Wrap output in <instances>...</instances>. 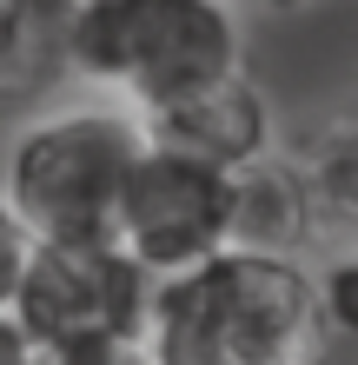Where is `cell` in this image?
<instances>
[{
  "label": "cell",
  "instance_id": "obj_1",
  "mask_svg": "<svg viewBox=\"0 0 358 365\" xmlns=\"http://www.w3.org/2000/svg\"><path fill=\"white\" fill-rule=\"evenodd\" d=\"M312 259L219 246L213 259L153 279L139 365H332Z\"/></svg>",
  "mask_w": 358,
  "mask_h": 365
},
{
  "label": "cell",
  "instance_id": "obj_2",
  "mask_svg": "<svg viewBox=\"0 0 358 365\" xmlns=\"http://www.w3.org/2000/svg\"><path fill=\"white\" fill-rule=\"evenodd\" d=\"M60 60L73 80L153 113L239 73L246 27L233 0H80L60 7Z\"/></svg>",
  "mask_w": 358,
  "mask_h": 365
},
{
  "label": "cell",
  "instance_id": "obj_3",
  "mask_svg": "<svg viewBox=\"0 0 358 365\" xmlns=\"http://www.w3.org/2000/svg\"><path fill=\"white\" fill-rule=\"evenodd\" d=\"M146 146V126L126 100H73L33 113L7 140L0 192L33 240H113L120 186Z\"/></svg>",
  "mask_w": 358,
  "mask_h": 365
},
{
  "label": "cell",
  "instance_id": "obj_4",
  "mask_svg": "<svg viewBox=\"0 0 358 365\" xmlns=\"http://www.w3.org/2000/svg\"><path fill=\"white\" fill-rule=\"evenodd\" d=\"M153 272L113 240H40L14 292V326L40 365H139Z\"/></svg>",
  "mask_w": 358,
  "mask_h": 365
},
{
  "label": "cell",
  "instance_id": "obj_5",
  "mask_svg": "<svg viewBox=\"0 0 358 365\" xmlns=\"http://www.w3.org/2000/svg\"><path fill=\"white\" fill-rule=\"evenodd\" d=\"M226 192H233L226 166L199 160V153H179L166 140H146L126 186H120L113 246L139 272L173 279V272L213 259L226 246Z\"/></svg>",
  "mask_w": 358,
  "mask_h": 365
},
{
  "label": "cell",
  "instance_id": "obj_6",
  "mask_svg": "<svg viewBox=\"0 0 358 365\" xmlns=\"http://www.w3.org/2000/svg\"><path fill=\"white\" fill-rule=\"evenodd\" d=\"M139 126H146V140H166V146H179V153H199V160L226 166V173L279 146L272 100H265V87L246 67L213 80V87H199V93H179V100L153 106V113H139Z\"/></svg>",
  "mask_w": 358,
  "mask_h": 365
},
{
  "label": "cell",
  "instance_id": "obj_7",
  "mask_svg": "<svg viewBox=\"0 0 358 365\" xmlns=\"http://www.w3.org/2000/svg\"><path fill=\"white\" fill-rule=\"evenodd\" d=\"M226 246L279 252V259H305V252H319L312 186H305L299 153L272 146V153L233 166V192H226Z\"/></svg>",
  "mask_w": 358,
  "mask_h": 365
},
{
  "label": "cell",
  "instance_id": "obj_8",
  "mask_svg": "<svg viewBox=\"0 0 358 365\" xmlns=\"http://www.w3.org/2000/svg\"><path fill=\"white\" fill-rule=\"evenodd\" d=\"M305 186H312V226L319 246H358V113L325 120L299 146Z\"/></svg>",
  "mask_w": 358,
  "mask_h": 365
},
{
  "label": "cell",
  "instance_id": "obj_9",
  "mask_svg": "<svg viewBox=\"0 0 358 365\" xmlns=\"http://www.w3.org/2000/svg\"><path fill=\"white\" fill-rule=\"evenodd\" d=\"M53 73H67L60 0H0V93H33Z\"/></svg>",
  "mask_w": 358,
  "mask_h": 365
},
{
  "label": "cell",
  "instance_id": "obj_10",
  "mask_svg": "<svg viewBox=\"0 0 358 365\" xmlns=\"http://www.w3.org/2000/svg\"><path fill=\"white\" fill-rule=\"evenodd\" d=\"M312 292H319V319L332 346H358V246H319Z\"/></svg>",
  "mask_w": 358,
  "mask_h": 365
},
{
  "label": "cell",
  "instance_id": "obj_11",
  "mask_svg": "<svg viewBox=\"0 0 358 365\" xmlns=\"http://www.w3.org/2000/svg\"><path fill=\"white\" fill-rule=\"evenodd\" d=\"M33 232L27 220L14 212V200L0 192V312H14V292H20V279H27V259H33Z\"/></svg>",
  "mask_w": 358,
  "mask_h": 365
},
{
  "label": "cell",
  "instance_id": "obj_12",
  "mask_svg": "<svg viewBox=\"0 0 358 365\" xmlns=\"http://www.w3.org/2000/svg\"><path fill=\"white\" fill-rule=\"evenodd\" d=\"M0 365H40L33 346H27V332L14 326V312H0Z\"/></svg>",
  "mask_w": 358,
  "mask_h": 365
},
{
  "label": "cell",
  "instance_id": "obj_13",
  "mask_svg": "<svg viewBox=\"0 0 358 365\" xmlns=\"http://www.w3.org/2000/svg\"><path fill=\"white\" fill-rule=\"evenodd\" d=\"M239 14H299V7H312V0H233Z\"/></svg>",
  "mask_w": 358,
  "mask_h": 365
}]
</instances>
